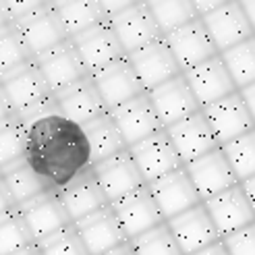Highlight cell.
<instances>
[{
	"label": "cell",
	"mask_w": 255,
	"mask_h": 255,
	"mask_svg": "<svg viewBox=\"0 0 255 255\" xmlns=\"http://www.w3.org/2000/svg\"><path fill=\"white\" fill-rule=\"evenodd\" d=\"M149 191L154 195L160 212L164 214V218H166V222L203 203L199 191L193 185V181H191L185 166L162 176L156 183H151Z\"/></svg>",
	"instance_id": "obj_10"
},
{
	"label": "cell",
	"mask_w": 255,
	"mask_h": 255,
	"mask_svg": "<svg viewBox=\"0 0 255 255\" xmlns=\"http://www.w3.org/2000/svg\"><path fill=\"white\" fill-rule=\"evenodd\" d=\"M185 168L191 176V181H193V185L197 187L203 201H208L216 195L224 193V191L241 185L239 176L235 174L222 147L214 149L210 154L201 156L199 160L187 164Z\"/></svg>",
	"instance_id": "obj_16"
},
{
	"label": "cell",
	"mask_w": 255,
	"mask_h": 255,
	"mask_svg": "<svg viewBox=\"0 0 255 255\" xmlns=\"http://www.w3.org/2000/svg\"><path fill=\"white\" fill-rule=\"evenodd\" d=\"M106 255H137V251H135L133 243H131V241H129V243H125V245L117 247V249H114V251H110V253H106Z\"/></svg>",
	"instance_id": "obj_46"
},
{
	"label": "cell",
	"mask_w": 255,
	"mask_h": 255,
	"mask_svg": "<svg viewBox=\"0 0 255 255\" xmlns=\"http://www.w3.org/2000/svg\"><path fill=\"white\" fill-rule=\"evenodd\" d=\"M52 4L58 10L71 37L108 21V15L102 8L100 0H56Z\"/></svg>",
	"instance_id": "obj_29"
},
{
	"label": "cell",
	"mask_w": 255,
	"mask_h": 255,
	"mask_svg": "<svg viewBox=\"0 0 255 255\" xmlns=\"http://www.w3.org/2000/svg\"><path fill=\"white\" fill-rule=\"evenodd\" d=\"M35 62L31 50L25 44L15 23H2L0 27V71L2 77Z\"/></svg>",
	"instance_id": "obj_31"
},
{
	"label": "cell",
	"mask_w": 255,
	"mask_h": 255,
	"mask_svg": "<svg viewBox=\"0 0 255 255\" xmlns=\"http://www.w3.org/2000/svg\"><path fill=\"white\" fill-rule=\"evenodd\" d=\"M168 226L185 255H193L222 239L203 203L168 220Z\"/></svg>",
	"instance_id": "obj_22"
},
{
	"label": "cell",
	"mask_w": 255,
	"mask_h": 255,
	"mask_svg": "<svg viewBox=\"0 0 255 255\" xmlns=\"http://www.w3.org/2000/svg\"><path fill=\"white\" fill-rule=\"evenodd\" d=\"M147 94H149L151 104H154L158 117L164 125V129L178 121H183V119L193 117L195 112L201 110V104L195 98L193 89H191L185 73L166 83H162L160 87L151 89Z\"/></svg>",
	"instance_id": "obj_19"
},
{
	"label": "cell",
	"mask_w": 255,
	"mask_h": 255,
	"mask_svg": "<svg viewBox=\"0 0 255 255\" xmlns=\"http://www.w3.org/2000/svg\"><path fill=\"white\" fill-rule=\"evenodd\" d=\"M222 241L231 255H255V222L233 235H226Z\"/></svg>",
	"instance_id": "obj_39"
},
{
	"label": "cell",
	"mask_w": 255,
	"mask_h": 255,
	"mask_svg": "<svg viewBox=\"0 0 255 255\" xmlns=\"http://www.w3.org/2000/svg\"><path fill=\"white\" fill-rule=\"evenodd\" d=\"M92 79H94V83L98 87L100 96L104 98L110 112L125 106L127 102H131V100H135L139 96L147 94L141 79L137 77L131 60L127 56L114 60L112 65L98 71L96 75H92Z\"/></svg>",
	"instance_id": "obj_6"
},
{
	"label": "cell",
	"mask_w": 255,
	"mask_h": 255,
	"mask_svg": "<svg viewBox=\"0 0 255 255\" xmlns=\"http://www.w3.org/2000/svg\"><path fill=\"white\" fill-rule=\"evenodd\" d=\"M145 2L164 35L201 17L193 0H145Z\"/></svg>",
	"instance_id": "obj_33"
},
{
	"label": "cell",
	"mask_w": 255,
	"mask_h": 255,
	"mask_svg": "<svg viewBox=\"0 0 255 255\" xmlns=\"http://www.w3.org/2000/svg\"><path fill=\"white\" fill-rule=\"evenodd\" d=\"M112 119L117 123L119 131L125 137L127 147H133L137 143L145 141L147 137L156 135L158 131H164V125L158 117V112L149 100V94H143L125 106L112 110Z\"/></svg>",
	"instance_id": "obj_20"
},
{
	"label": "cell",
	"mask_w": 255,
	"mask_h": 255,
	"mask_svg": "<svg viewBox=\"0 0 255 255\" xmlns=\"http://www.w3.org/2000/svg\"><path fill=\"white\" fill-rule=\"evenodd\" d=\"M75 228H77L79 237L83 239L87 251L92 255H106L117 247L129 243V237L125 235L112 206L77 222Z\"/></svg>",
	"instance_id": "obj_26"
},
{
	"label": "cell",
	"mask_w": 255,
	"mask_h": 255,
	"mask_svg": "<svg viewBox=\"0 0 255 255\" xmlns=\"http://www.w3.org/2000/svg\"><path fill=\"white\" fill-rule=\"evenodd\" d=\"M71 42H73L75 50L79 52L89 75H96L104 67L112 65L114 60L127 56L123 44L119 42V37L110 25V19L79 33V35L71 37Z\"/></svg>",
	"instance_id": "obj_8"
},
{
	"label": "cell",
	"mask_w": 255,
	"mask_h": 255,
	"mask_svg": "<svg viewBox=\"0 0 255 255\" xmlns=\"http://www.w3.org/2000/svg\"><path fill=\"white\" fill-rule=\"evenodd\" d=\"M31 247H35V241L21 212L17 208L2 210V214H0V253L19 255Z\"/></svg>",
	"instance_id": "obj_32"
},
{
	"label": "cell",
	"mask_w": 255,
	"mask_h": 255,
	"mask_svg": "<svg viewBox=\"0 0 255 255\" xmlns=\"http://www.w3.org/2000/svg\"><path fill=\"white\" fill-rule=\"evenodd\" d=\"M17 210L21 212L25 224L29 226L35 245H40L44 241H48L50 237L75 226V222L71 220V216L65 208V203H62L58 189L48 191V193L40 195L37 199L25 203V206H21Z\"/></svg>",
	"instance_id": "obj_3"
},
{
	"label": "cell",
	"mask_w": 255,
	"mask_h": 255,
	"mask_svg": "<svg viewBox=\"0 0 255 255\" xmlns=\"http://www.w3.org/2000/svg\"><path fill=\"white\" fill-rule=\"evenodd\" d=\"M94 172L98 176L102 189H104L110 206L119 203L127 195H131L137 189L147 185L143 181L141 172H139L129 149L123 151V154L112 156L104 162H100V164H94Z\"/></svg>",
	"instance_id": "obj_17"
},
{
	"label": "cell",
	"mask_w": 255,
	"mask_h": 255,
	"mask_svg": "<svg viewBox=\"0 0 255 255\" xmlns=\"http://www.w3.org/2000/svg\"><path fill=\"white\" fill-rule=\"evenodd\" d=\"M112 210L117 212L119 222L123 226L125 235L129 237V241H135L141 235L154 231V228L166 222L154 195H151L149 185L137 189L135 193L127 195L119 203H114Z\"/></svg>",
	"instance_id": "obj_9"
},
{
	"label": "cell",
	"mask_w": 255,
	"mask_h": 255,
	"mask_svg": "<svg viewBox=\"0 0 255 255\" xmlns=\"http://www.w3.org/2000/svg\"><path fill=\"white\" fill-rule=\"evenodd\" d=\"M137 255H185L178 241L174 239L168 222L160 224L154 231L131 241Z\"/></svg>",
	"instance_id": "obj_36"
},
{
	"label": "cell",
	"mask_w": 255,
	"mask_h": 255,
	"mask_svg": "<svg viewBox=\"0 0 255 255\" xmlns=\"http://www.w3.org/2000/svg\"><path fill=\"white\" fill-rule=\"evenodd\" d=\"M241 4H243L245 15H247L249 23L253 25V29H255V0H241Z\"/></svg>",
	"instance_id": "obj_44"
},
{
	"label": "cell",
	"mask_w": 255,
	"mask_h": 255,
	"mask_svg": "<svg viewBox=\"0 0 255 255\" xmlns=\"http://www.w3.org/2000/svg\"><path fill=\"white\" fill-rule=\"evenodd\" d=\"M164 40H166L168 48L172 50V54L183 73L195 69L216 56H220L218 48H216L201 17L183 25V27L174 29L168 35H164Z\"/></svg>",
	"instance_id": "obj_4"
},
{
	"label": "cell",
	"mask_w": 255,
	"mask_h": 255,
	"mask_svg": "<svg viewBox=\"0 0 255 255\" xmlns=\"http://www.w3.org/2000/svg\"><path fill=\"white\" fill-rule=\"evenodd\" d=\"M35 65L40 67L44 79L48 81L54 96L85 81L87 77H92L71 40L54 50H50V52L42 54L40 58H35Z\"/></svg>",
	"instance_id": "obj_14"
},
{
	"label": "cell",
	"mask_w": 255,
	"mask_h": 255,
	"mask_svg": "<svg viewBox=\"0 0 255 255\" xmlns=\"http://www.w3.org/2000/svg\"><path fill=\"white\" fill-rule=\"evenodd\" d=\"M231 0H193V4H195V8H197V12L203 17V15H208V12H212V10H216V8H220V6H224V4H228Z\"/></svg>",
	"instance_id": "obj_41"
},
{
	"label": "cell",
	"mask_w": 255,
	"mask_h": 255,
	"mask_svg": "<svg viewBox=\"0 0 255 255\" xmlns=\"http://www.w3.org/2000/svg\"><path fill=\"white\" fill-rule=\"evenodd\" d=\"M19 255H42V251H40V247H31V249H27V251H23V253H19Z\"/></svg>",
	"instance_id": "obj_47"
},
{
	"label": "cell",
	"mask_w": 255,
	"mask_h": 255,
	"mask_svg": "<svg viewBox=\"0 0 255 255\" xmlns=\"http://www.w3.org/2000/svg\"><path fill=\"white\" fill-rule=\"evenodd\" d=\"M239 94L243 96L245 104H247V108H249V112H251V117H253V121H255V83L249 85V87H245V89H241Z\"/></svg>",
	"instance_id": "obj_42"
},
{
	"label": "cell",
	"mask_w": 255,
	"mask_h": 255,
	"mask_svg": "<svg viewBox=\"0 0 255 255\" xmlns=\"http://www.w3.org/2000/svg\"><path fill=\"white\" fill-rule=\"evenodd\" d=\"M193 255H231V253H228V249H226V245H224V241L220 239L218 243H214V245H210V247H206V249H201V251L193 253Z\"/></svg>",
	"instance_id": "obj_43"
},
{
	"label": "cell",
	"mask_w": 255,
	"mask_h": 255,
	"mask_svg": "<svg viewBox=\"0 0 255 255\" xmlns=\"http://www.w3.org/2000/svg\"><path fill=\"white\" fill-rule=\"evenodd\" d=\"M166 133H168L170 141H172L174 149L178 151V156H181L185 166L220 147L218 139H216L212 127L206 119V114L201 110L195 112L193 117L183 119V121L166 127Z\"/></svg>",
	"instance_id": "obj_11"
},
{
	"label": "cell",
	"mask_w": 255,
	"mask_h": 255,
	"mask_svg": "<svg viewBox=\"0 0 255 255\" xmlns=\"http://www.w3.org/2000/svg\"><path fill=\"white\" fill-rule=\"evenodd\" d=\"M185 77L193 89L195 98L199 100L201 108H206L214 102H220L228 96L239 92V87L233 79V75L228 73L222 56H216L203 65L195 67L185 73Z\"/></svg>",
	"instance_id": "obj_23"
},
{
	"label": "cell",
	"mask_w": 255,
	"mask_h": 255,
	"mask_svg": "<svg viewBox=\"0 0 255 255\" xmlns=\"http://www.w3.org/2000/svg\"><path fill=\"white\" fill-rule=\"evenodd\" d=\"M52 98V89L35 62L2 77V112H12L23 119Z\"/></svg>",
	"instance_id": "obj_2"
},
{
	"label": "cell",
	"mask_w": 255,
	"mask_h": 255,
	"mask_svg": "<svg viewBox=\"0 0 255 255\" xmlns=\"http://www.w3.org/2000/svg\"><path fill=\"white\" fill-rule=\"evenodd\" d=\"M220 56L228 73L233 75L239 92L255 83V37H249L243 44L222 52Z\"/></svg>",
	"instance_id": "obj_34"
},
{
	"label": "cell",
	"mask_w": 255,
	"mask_h": 255,
	"mask_svg": "<svg viewBox=\"0 0 255 255\" xmlns=\"http://www.w3.org/2000/svg\"><path fill=\"white\" fill-rule=\"evenodd\" d=\"M127 58L131 60V65L137 73V77L141 79L145 92H151V89L160 87L162 83L183 75L172 50L168 48L164 37L151 42L149 46H145L141 50H137V52L129 54Z\"/></svg>",
	"instance_id": "obj_18"
},
{
	"label": "cell",
	"mask_w": 255,
	"mask_h": 255,
	"mask_svg": "<svg viewBox=\"0 0 255 255\" xmlns=\"http://www.w3.org/2000/svg\"><path fill=\"white\" fill-rule=\"evenodd\" d=\"M222 149L241 183L255 176V129L224 143Z\"/></svg>",
	"instance_id": "obj_35"
},
{
	"label": "cell",
	"mask_w": 255,
	"mask_h": 255,
	"mask_svg": "<svg viewBox=\"0 0 255 255\" xmlns=\"http://www.w3.org/2000/svg\"><path fill=\"white\" fill-rule=\"evenodd\" d=\"M52 2H56V0H52Z\"/></svg>",
	"instance_id": "obj_48"
},
{
	"label": "cell",
	"mask_w": 255,
	"mask_h": 255,
	"mask_svg": "<svg viewBox=\"0 0 255 255\" xmlns=\"http://www.w3.org/2000/svg\"><path fill=\"white\" fill-rule=\"evenodd\" d=\"M139 2H143V0H100V4L108 15V19L119 15V12H123V10H127V8L135 6V4H139Z\"/></svg>",
	"instance_id": "obj_40"
},
{
	"label": "cell",
	"mask_w": 255,
	"mask_h": 255,
	"mask_svg": "<svg viewBox=\"0 0 255 255\" xmlns=\"http://www.w3.org/2000/svg\"><path fill=\"white\" fill-rule=\"evenodd\" d=\"M83 131L87 135L89 147H92V162L94 164H100V162H104V160L129 149L110 112L96 119L94 123L85 125Z\"/></svg>",
	"instance_id": "obj_28"
},
{
	"label": "cell",
	"mask_w": 255,
	"mask_h": 255,
	"mask_svg": "<svg viewBox=\"0 0 255 255\" xmlns=\"http://www.w3.org/2000/svg\"><path fill=\"white\" fill-rule=\"evenodd\" d=\"M48 191H54V187L37 174L27 160L2 168V210L21 208Z\"/></svg>",
	"instance_id": "obj_25"
},
{
	"label": "cell",
	"mask_w": 255,
	"mask_h": 255,
	"mask_svg": "<svg viewBox=\"0 0 255 255\" xmlns=\"http://www.w3.org/2000/svg\"><path fill=\"white\" fill-rule=\"evenodd\" d=\"M48 4L52 0H2V23H19Z\"/></svg>",
	"instance_id": "obj_38"
},
{
	"label": "cell",
	"mask_w": 255,
	"mask_h": 255,
	"mask_svg": "<svg viewBox=\"0 0 255 255\" xmlns=\"http://www.w3.org/2000/svg\"><path fill=\"white\" fill-rule=\"evenodd\" d=\"M110 25L114 33H117L119 42L123 44L127 56L164 37L145 0L110 17Z\"/></svg>",
	"instance_id": "obj_12"
},
{
	"label": "cell",
	"mask_w": 255,
	"mask_h": 255,
	"mask_svg": "<svg viewBox=\"0 0 255 255\" xmlns=\"http://www.w3.org/2000/svg\"><path fill=\"white\" fill-rule=\"evenodd\" d=\"M27 125V162L54 189H65L94 166L83 127L60 112L56 96L23 117Z\"/></svg>",
	"instance_id": "obj_1"
},
{
	"label": "cell",
	"mask_w": 255,
	"mask_h": 255,
	"mask_svg": "<svg viewBox=\"0 0 255 255\" xmlns=\"http://www.w3.org/2000/svg\"><path fill=\"white\" fill-rule=\"evenodd\" d=\"M201 21L206 23V27L220 54L243 44L249 37H255V29L245 15L241 0H231L228 4L203 15Z\"/></svg>",
	"instance_id": "obj_13"
},
{
	"label": "cell",
	"mask_w": 255,
	"mask_h": 255,
	"mask_svg": "<svg viewBox=\"0 0 255 255\" xmlns=\"http://www.w3.org/2000/svg\"><path fill=\"white\" fill-rule=\"evenodd\" d=\"M201 112L206 114V119L212 127L216 139H218L220 147L255 129V121L251 117L243 96L239 92L220 100V102H214V104H210L206 108H201Z\"/></svg>",
	"instance_id": "obj_15"
},
{
	"label": "cell",
	"mask_w": 255,
	"mask_h": 255,
	"mask_svg": "<svg viewBox=\"0 0 255 255\" xmlns=\"http://www.w3.org/2000/svg\"><path fill=\"white\" fill-rule=\"evenodd\" d=\"M129 151H131L137 168L147 185L156 183L162 176H166V174L185 166L181 156H178V151L174 149V145L170 141L166 129L158 131L156 135L147 137L145 141L129 147Z\"/></svg>",
	"instance_id": "obj_5"
},
{
	"label": "cell",
	"mask_w": 255,
	"mask_h": 255,
	"mask_svg": "<svg viewBox=\"0 0 255 255\" xmlns=\"http://www.w3.org/2000/svg\"><path fill=\"white\" fill-rule=\"evenodd\" d=\"M60 197H62V203H65V208L75 224L102 212V210L110 208V201L98 181L94 166L85 170L83 174H79L65 189H60Z\"/></svg>",
	"instance_id": "obj_24"
},
{
	"label": "cell",
	"mask_w": 255,
	"mask_h": 255,
	"mask_svg": "<svg viewBox=\"0 0 255 255\" xmlns=\"http://www.w3.org/2000/svg\"><path fill=\"white\" fill-rule=\"evenodd\" d=\"M27 160V125L12 112H2L0 119V162L2 168Z\"/></svg>",
	"instance_id": "obj_30"
},
{
	"label": "cell",
	"mask_w": 255,
	"mask_h": 255,
	"mask_svg": "<svg viewBox=\"0 0 255 255\" xmlns=\"http://www.w3.org/2000/svg\"><path fill=\"white\" fill-rule=\"evenodd\" d=\"M37 247H40L42 255H92L87 251L83 239L79 237L75 226L50 237L48 241H44V243H40Z\"/></svg>",
	"instance_id": "obj_37"
},
{
	"label": "cell",
	"mask_w": 255,
	"mask_h": 255,
	"mask_svg": "<svg viewBox=\"0 0 255 255\" xmlns=\"http://www.w3.org/2000/svg\"><path fill=\"white\" fill-rule=\"evenodd\" d=\"M241 185H243L245 193H247V197H249V201H251V206H253V210H255V176L249 178V181H243Z\"/></svg>",
	"instance_id": "obj_45"
},
{
	"label": "cell",
	"mask_w": 255,
	"mask_h": 255,
	"mask_svg": "<svg viewBox=\"0 0 255 255\" xmlns=\"http://www.w3.org/2000/svg\"><path fill=\"white\" fill-rule=\"evenodd\" d=\"M15 25L19 27L27 48L31 50L33 58H40L42 54L71 40V35L65 27V23H62L58 10L54 8V4H48L40 10H35L33 15L25 17Z\"/></svg>",
	"instance_id": "obj_7"
},
{
	"label": "cell",
	"mask_w": 255,
	"mask_h": 255,
	"mask_svg": "<svg viewBox=\"0 0 255 255\" xmlns=\"http://www.w3.org/2000/svg\"><path fill=\"white\" fill-rule=\"evenodd\" d=\"M56 102H58L60 112L65 114L69 121L77 123L81 127L94 123L96 119L110 112L92 77H87L85 81L56 94Z\"/></svg>",
	"instance_id": "obj_27"
},
{
	"label": "cell",
	"mask_w": 255,
	"mask_h": 255,
	"mask_svg": "<svg viewBox=\"0 0 255 255\" xmlns=\"http://www.w3.org/2000/svg\"><path fill=\"white\" fill-rule=\"evenodd\" d=\"M203 206L208 208L222 239L255 222V210L251 206L243 185H237L220 195L203 201Z\"/></svg>",
	"instance_id": "obj_21"
}]
</instances>
